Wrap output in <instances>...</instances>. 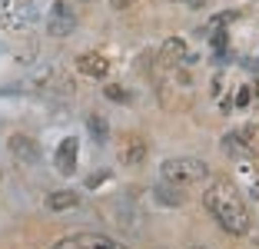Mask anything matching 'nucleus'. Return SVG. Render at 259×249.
Here are the masks:
<instances>
[{
    "label": "nucleus",
    "mask_w": 259,
    "mask_h": 249,
    "mask_svg": "<svg viewBox=\"0 0 259 249\" xmlns=\"http://www.w3.org/2000/svg\"><path fill=\"white\" fill-rule=\"evenodd\" d=\"M203 206L229 236H246L249 233V223H252L249 206H246L243 193L236 189L233 180H213L209 183L206 193H203Z\"/></svg>",
    "instance_id": "nucleus-1"
},
{
    "label": "nucleus",
    "mask_w": 259,
    "mask_h": 249,
    "mask_svg": "<svg viewBox=\"0 0 259 249\" xmlns=\"http://www.w3.org/2000/svg\"><path fill=\"white\" fill-rule=\"evenodd\" d=\"M160 176L169 183H180V186H190V183H199L209 176V166L196 156H169V159H163Z\"/></svg>",
    "instance_id": "nucleus-2"
},
{
    "label": "nucleus",
    "mask_w": 259,
    "mask_h": 249,
    "mask_svg": "<svg viewBox=\"0 0 259 249\" xmlns=\"http://www.w3.org/2000/svg\"><path fill=\"white\" fill-rule=\"evenodd\" d=\"M33 90H37L44 100H50V103H67V100L76 97V83L63 67H50L37 83H33Z\"/></svg>",
    "instance_id": "nucleus-3"
},
{
    "label": "nucleus",
    "mask_w": 259,
    "mask_h": 249,
    "mask_svg": "<svg viewBox=\"0 0 259 249\" xmlns=\"http://www.w3.org/2000/svg\"><path fill=\"white\" fill-rule=\"evenodd\" d=\"M40 14L33 7V0H0V27H7L14 33H23L37 27Z\"/></svg>",
    "instance_id": "nucleus-4"
},
{
    "label": "nucleus",
    "mask_w": 259,
    "mask_h": 249,
    "mask_svg": "<svg viewBox=\"0 0 259 249\" xmlns=\"http://www.w3.org/2000/svg\"><path fill=\"white\" fill-rule=\"evenodd\" d=\"M73 30H76V14H73V7H70L67 0H54V4H50V10H47V33H50V37H57V40H63V37H70Z\"/></svg>",
    "instance_id": "nucleus-5"
},
{
    "label": "nucleus",
    "mask_w": 259,
    "mask_h": 249,
    "mask_svg": "<svg viewBox=\"0 0 259 249\" xmlns=\"http://www.w3.org/2000/svg\"><path fill=\"white\" fill-rule=\"evenodd\" d=\"M7 150H10L14 159H20V163H27V166L40 163V146H37V140L27 136V133H14L7 140Z\"/></svg>",
    "instance_id": "nucleus-6"
},
{
    "label": "nucleus",
    "mask_w": 259,
    "mask_h": 249,
    "mask_svg": "<svg viewBox=\"0 0 259 249\" xmlns=\"http://www.w3.org/2000/svg\"><path fill=\"white\" fill-rule=\"evenodd\" d=\"M76 150H80L76 136H67V140H60V146H57V153H54V166H57V173L70 176V173L76 170Z\"/></svg>",
    "instance_id": "nucleus-7"
},
{
    "label": "nucleus",
    "mask_w": 259,
    "mask_h": 249,
    "mask_svg": "<svg viewBox=\"0 0 259 249\" xmlns=\"http://www.w3.org/2000/svg\"><path fill=\"white\" fill-rule=\"evenodd\" d=\"M183 53H186V40H183V37H169V40H163V47H160V57H156V67H160V70L180 67V60H183Z\"/></svg>",
    "instance_id": "nucleus-8"
},
{
    "label": "nucleus",
    "mask_w": 259,
    "mask_h": 249,
    "mask_svg": "<svg viewBox=\"0 0 259 249\" xmlns=\"http://www.w3.org/2000/svg\"><path fill=\"white\" fill-rule=\"evenodd\" d=\"M76 70L83 76H93V80H103L110 73V60L103 53H80L76 57Z\"/></svg>",
    "instance_id": "nucleus-9"
},
{
    "label": "nucleus",
    "mask_w": 259,
    "mask_h": 249,
    "mask_svg": "<svg viewBox=\"0 0 259 249\" xmlns=\"http://www.w3.org/2000/svg\"><path fill=\"white\" fill-rule=\"evenodd\" d=\"M146 153H150V146H146V140H143L140 133L126 136V143L120 146V159H123L126 166H143Z\"/></svg>",
    "instance_id": "nucleus-10"
},
{
    "label": "nucleus",
    "mask_w": 259,
    "mask_h": 249,
    "mask_svg": "<svg viewBox=\"0 0 259 249\" xmlns=\"http://www.w3.org/2000/svg\"><path fill=\"white\" fill-rule=\"evenodd\" d=\"M63 246H70V249H126L123 242L107 239V236H70V239H63Z\"/></svg>",
    "instance_id": "nucleus-11"
},
{
    "label": "nucleus",
    "mask_w": 259,
    "mask_h": 249,
    "mask_svg": "<svg viewBox=\"0 0 259 249\" xmlns=\"http://www.w3.org/2000/svg\"><path fill=\"white\" fill-rule=\"evenodd\" d=\"M153 196H156V203L169 206V210H176V206H183V203H186V193L180 189V183H169V180H163L160 186L153 189Z\"/></svg>",
    "instance_id": "nucleus-12"
},
{
    "label": "nucleus",
    "mask_w": 259,
    "mask_h": 249,
    "mask_svg": "<svg viewBox=\"0 0 259 249\" xmlns=\"http://www.w3.org/2000/svg\"><path fill=\"white\" fill-rule=\"evenodd\" d=\"M76 203H80V196H76L73 189H54V193H47V199H44L47 213H67V210H73Z\"/></svg>",
    "instance_id": "nucleus-13"
},
{
    "label": "nucleus",
    "mask_w": 259,
    "mask_h": 249,
    "mask_svg": "<svg viewBox=\"0 0 259 249\" xmlns=\"http://www.w3.org/2000/svg\"><path fill=\"white\" fill-rule=\"evenodd\" d=\"M87 130H90V140L93 143H107V136H110V123L103 120V116H87Z\"/></svg>",
    "instance_id": "nucleus-14"
},
{
    "label": "nucleus",
    "mask_w": 259,
    "mask_h": 249,
    "mask_svg": "<svg viewBox=\"0 0 259 249\" xmlns=\"http://www.w3.org/2000/svg\"><path fill=\"white\" fill-rule=\"evenodd\" d=\"M223 153H229V156H239V159H249V156H252V153H249V146H246L236 133L223 136Z\"/></svg>",
    "instance_id": "nucleus-15"
},
{
    "label": "nucleus",
    "mask_w": 259,
    "mask_h": 249,
    "mask_svg": "<svg viewBox=\"0 0 259 249\" xmlns=\"http://www.w3.org/2000/svg\"><path fill=\"white\" fill-rule=\"evenodd\" d=\"M226 27H213V30H209V44H213V50L216 53H226Z\"/></svg>",
    "instance_id": "nucleus-16"
},
{
    "label": "nucleus",
    "mask_w": 259,
    "mask_h": 249,
    "mask_svg": "<svg viewBox=\"0 0 259 249\" xmlns=\"http://www.w3.org/2000/svg\"><path fill=\"white\" fill-rule=\"evenodd\" d=\"M236 10H223V14H216V17H209V23H206V30H213V27H226V23H233L236 20Z\"/></svg>",
    "instance_id": "nucleus-17"
},
{
    "label": "nucleus",
    "mask_w": 259,
    "mask_h": 249,
    "mask_svg": "<svg viewBox=\"0 0 259 249\" xmlns=\"http://www.w3.org/2000/svg\"><path fill=\"white\" fill-rule=\"evenodd\" d=\"M103 93H107L110 100H116V103H126V100H130V93L123 90V87H116V83H107V87H103Z\"/></svg>",
    "instance_id": "nucleus-18"
},
{
    "label": "nucleus",
    "mask_w": 259,
    "mask_h": 249,
    "mask_svg": "<svg viewBox=\"0 0 259 249\" xmlns=\"http://www.w3.org/2000/svg\"><path fill=\"white\" fill-rule=\"evenodd\" d=\"M249 100H252V90H249V87H243V90L236 93V106L243 110V106H249Z\"/></svg>",
    "instance_id": "nucleus-19"
},
{
    "label": "nucleus",
    "mask_w": 259,
    "mask_h": 249,
    "mask_svg": "<svg viewBox=\"0 0 259 249\" xmlns=\"http://www.w3.org/2000/svg\"><path fill=\"white\" fill-rule=\"evenodd\" d=\"M133 4H137V0H110V7H113V10H130Z\"/></svg>",
    "instance_id": "nucleus-20"
},
{
    "label": "nucleus",
    "mask_w": 259,
    "mask_h": 249,
    "mask_svg": "<svg viewBox=\"0 0 259 249\" xmlns=\"http://www.w3.org/2000/svg\"><path fill=\"white\" fill-rule=\"evenodd\" d=\"M252 93H256V97H259V83H256V87H252Z\"/></svg>",
    "instance_id": "nucleus-21"
},
{
    "label": "nucleus",
    "mask_w": 259,
    "mask_h": 249,
    "mask_svg": "<svg viewBox=\"0 0 259 249\" xmlns=\"http://www.w3.org/2000/svg\"><path fill=\"white\" fill-rule=\"evenodd\" d=\"M190 249H209V246H190Z\"/></svg>",
    "instance_id": "nucleus-22"
},
{
    "label": "nucleus",
    "mask_w": 259,
    "mask_h": 249,
    "mask_svg": "<svg viewBox=\"0 0 259 249\" xmlns=\"http://www.w3.org/2000/svg\"><path fill=\"white\" fill-rule=\"evenodd\" d=\"M190 4H199V0H190Z\"/></svg>",
    "instance_id": "nucleus-23"
},
{
    "label": "nucleus",
    "mask_w": 259,
    "mask_h": 249,
    "mask_svg": "<svg viewBox=\"0 0 259 249\" xmlns=\"http://www.w3.org/2000/svg\"><path fill=\"white\" fill-rule=\"evenodd\" d=\"M87 4H93V0H87Z\"/></svg>",
    "instance_id": "nucleus-24"
}]
</instances>
